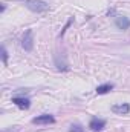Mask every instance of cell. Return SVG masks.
<instances>
[{
  "label": "cell",
  "mask_w": 130,
  "mask_h": 132,
  "mask_svg": "<svg viewBox=\"0 0 130 132\" xmlns=\"http://www.w3.org/2000/svg\"><path fill=\"white\" fill-rule=\"evenodd\" d=\"M116 26H118L119 29H127L130 26V20L126 19V17H118V19H116Z\"/></svg>",
  "instance_id": "obj_7"
},
{
  "label": "cell",
  "mask_w": 130,
  "mask_h": 132,
  "mask_svg": "<svg viewBox=\"0 0 130 132\" xmlns=\"http://www.w3.org/2000/svg\"><path fill=\"white\" fill-rule=\"evenodd\" d=\"M2 57H3V62L6 63V59H8V54H6V51H5V48H2Z\"/></svg>",
  "instance_id": "obj_10"
},
{
  "label": "cell",
  "mask_w": 130,
  "mask_h": 132,
  "mask_svg": "<svg viewBox=\"0 0 130 132\" xmlns=\"http://www.w3.org/2000/svg\"><path fill=\"white\" fill-rule=\"evenodd\" d=\"M104 120H98V118H94L92 121H90V125H89V128L92 129V131H101L103 128H104Z\"/></svg>",
  "instance_id": "obj_5"
},
{
  "label": "cell",
  "mask_w": 130,
  "mask_h": 132,
  "mask_svg": "<svg viewBox=\"0 0 130 132\" xmlns=\"http://www.w3.org/2000/svg\"><path fill=\"white\" fill-rule=\"evenodd\" d=\"M22 45H23V48L26 49V51H31L34 46V42H32V31L31 29H28L26 34H25V37H23V42H22Z\"/></svg>",
  "instance_id": "obj_2"
},
{
  "label": "cell",
  "mask_w": 130,
  "mask_h": 132,
  "mask_svg": "<svg viewBox=\"0 0 130 132\" xmlns=\"http://www.w3.org/2000/svg\"><path fill=\"white\" fill-rule=\"evenodd\" d=\"M35 125H49V123H54V117L52 115H40V117H35L32 120Z\"/></svg>",
  "instance_id": "obj_3"
},
{
  "label": "cell",
  "mask_w": 130,
  "mask_h": 132,
  "mask_svg": "<svg viewBox=\"0 0 130 132\" xmlns=\"http://www.w3.org/2000/svg\"><path fill=\"white\" fill-rule=\"evenodd\" d=\"M12 103H15L20 109H28L29 106H31V103H29V100L28 98H20V97H17V98L12 100Z\"/></svg>",
  "instance_id": "obj_6"
},
{
  "label": "cell",
  "mask_w": 130,
  "mask_h": 132,
  "mask_svg": "<svg viewBox=\"0 0 130 132\" xmlns=\"http://www.w3.org/2000/svg\"><path fill=\"white\" fill-rule=\"evenodd\" d=\"M112 111L115 112V114H127L130 111V106L127 103H121V104H115V106H112Z\"/></svg>",
  "instance_id": "obj_4"
},
{
  "label": "cell",
  "mask_w": 130,
  "mask_h": 132,
  "mask_svg": "<svg viewBox=\"0 0 130 132\" xmlns=\"http://www.w3.org/2000/svg\"><path fill=\"white\" fill-rule=\"evenodd\" d=\"M70 132H83V128H81L80 125H75V126L70 128Z\"/></svg>",
  "instance_id": "obj_9"
},
{
  "label": "cell",
  "mask_w": 130,
  "mask_h": 132,
  "mask_svg": "<svg viewBox=\"0 0 130 132\" xmlns=\"http://www.w3.org/2000/svg\"><path fill=\"white\" fill-rule=\"evenodd\" d=\"M25 5H26V8H29L34 12H46L49 9V5L41 2V0H26Z\"/></svg>",
  "instance_id": "obj_1"
},
{
  "label": "cell",
  "mask_w": 130,
  "mask_h": 132,
  "mask_svg": "<svg viewBox=\"0 0 130 132\" xmlns=\"http://www.w3.org/2000/svg\"><path fill=\"white\" fill-rule=\"evenodd\" d=\"M110 89H113V85H112V83H107V85L98 86L97 88V94H107Z\"/></svg>",
  "instance_id": "obj_8"
}]
</instances>
